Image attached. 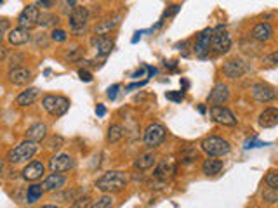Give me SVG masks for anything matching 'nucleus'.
<instances>
[{
    "label": "nucleus",
    "mask_w": 278,
    "mask_h": 208,
    "mask_svg": "<svg viewBox=\"0 0 278 208\" xmlns=\"http://www.w3.org/2000/svg\"><path fill=\"white\" fill-rule=\"evenodd\" d=\"M127 186V175L120 170H110L96 181V188L103 193H118Z\"/></svg>",
    "instance_id": "nucleus-1"
},
{
    "label": "nucleus",
    "mask_w": 278,
    "mask_h": 208,
    "mask_svg": "<svg viewBox=\"0 0 278 208\" xmlns=\"http://www.w3.org/2000/svg\"><path fill=\"white\" fill-rule=\"evenodd\" d=\"M36 151H38L36 142H32L26 139V141H23L21 144H18L14 149H10L9 155H7V160H9V163H12V165L24 163V162H28V160L34 158L36 155Z\"/></svg>",
    "instance_id": "nucleus-2"
},
{
    "label": "nucleus",
    "mask_w": 278,
    "mask_h": 208,
    "mask_svg": "<svg viewBox=\"0 0 278 208\" xmlns=\"http://www.w3.org/2000/svg\"><path fill=\"white\" fill-rule=\"evenodd\" d=\"M200 148H202L204 153H207L208 156H214V158H219V156L222 158V156L230 155V151H232V146H230V142L226 139L216 136L204 139L200 142Z\"/></svg>",
    "instance_id": "nucleus-3"
},
{
    "label": "nucleus",
    "mask_w": 278,
    "mask_h": 208,
    "mask_svg": "<svg viewBox=\"0 0 278 208\" xmlns=\"http://www.w3.org/2000/svg\"><path fill=\"white\" fill-rule=\"evenodd\" d=\"M42 108L49 113L50 116H63L70 109V101L63 96H54V94H47L42 97Z\"/></svg>",
    "instance_id": "nucleus-4"
},
{
    "label": "nucleus",
    "mask_w": 278,
    "mask_h": 208,
    "mask_svg": "<svg viewBox=\"0 0 278 208\" xmlns=\"http://www.w3.org/2000/svg\"><path fill=\"white\" fill-rule=\"evenodd\" d=\"M210 47L218 54H226L232 49V38H230L228 31H226V28L222 24H219V26H216V30H212Z\"/></svg>",
    "instance_id": "nucleus-5"
},
{
    "label": "nucleus",
    "mask_w": 278,
    "mask_h": 208,
    "mask_svg": "<svg viewBox=\"0 0 278 208\" xmlns=\"http://www.w3.org/2000/svg\"><path fill=\"white\" fill-rule=\"evenodd\" d=\"M68 19H70L68 21L70 30H72L73 33H82V31L86 30L87 23H89V10H87V7L75 5L72 9V12H70Z\"/></svg>",
    "instance_id": "nucleus-6"
},
{
    "label": "nucleus",
    "mask_w": 278,
    "mask_h": 208,
    "mask_svg": "<svg viewBox=\"0 0 278 208\" xmlns=\"http://www.w3.org/2000/svg\"><path fill=\"white\" fill-rule=\"evenodd\" d=\"M166 127L162 123H150L144 130V136H142V141L148 148H158L164 141H166Z\"/></svg>",
    "instance_id": "nucleus-7"
},
{
    "label": "nucleus",
    "mask_w": 278,
    "mask_h": 208,
    "mask_svg": "<svg viewBox=\"0 0 278 208\" xmlns=\"http://www.w3.org/2000/svg\"><path fill=\"white\" fill-rule=\"evenodd\" d=\"M250 71V66H248L245 61L242 59H230L226 61L224 64H222V73H224V76H228L230 80H235V78H242L244 75H247V73Z\"/></svg>",
    "instance_id": "nucleus-8"
},
{
    "label": "nucleus",
    "mask_w": 278,
    "mask_h": 208,
    "mask_svg": "<svg viewBox=\"0 0 278 208\" xmlns=\"http://www.w3.org/2000/svg\"><path fill=\"white\" fill-rule=\"evenodd\" d=\"M208 113H210L212 122L219 123V125H224V127L236 125V116L228 108H224V106H212Z\"/></svg>",
    "instance_id": "nucleus-9"
},
{
    "label": "nucleus",
    "mask_w": 278,
    "mask_h": 208,
    "mask_svg": "<svg viewBox=\"0 0 278 208\" xmlns=\"http://www.w3.org/2000/svg\"><path fill=\"white\" fill-rule=\"evenodd\" d=\"M38 17H40V10L36 5H28L21 10V14L18 16V24L21 28H26V30H32L38 24Z\"/></svg>",
    "instance_id": "nucleus-10"
},
{
    "label": "nucleus",
    "mask_w": 278,
    "mask_h": 208,
    "mask_svg": "<svg viewBox=\"0 0 278 208\" xmlns=\"http://www.w3.org/2000/svg\"><path fill=\"white\" fill-rule=\"evenodd\" d=\"M252 97H254L258 103H272L276 97V90L272 85L264 82H259L252 85Z\"/></svg>",
    "instance_id": "nucleus-11"
},
{
    "label": "nucleus",
    "mask_w": 278,
    "mask_h": 208,
    "mask_svg": "<svg viewBox=\"0 0 278 208\" xmlns=\"http://www.w3.org/2000/svg\"><path fill=\"white\" fill-rule=\"evenodd\" d=\"M73 165H75L73 158L70 155H64V153L52 156V158H50V162H49V167H50V170H52L54 174L68 172V170L73 169Z\"/></svg>",
    "instance_id": "nucleus-12"
},
{
    "label": "nucleus",
    "mask_w": 278,
    "mask_h": 208,
    "mask_svg": "<svg viewBox=\"0 0 278 208\" xmlns=\"http://www.w3.org/2000/svg\"><path fill=\"white\" fill-rule=\"evenodd\" d=\"M230 99V89L226 83H218V85H214V89L210 90V94H208L207 101L208 104L212 106H221L224 103H228Z\"/></svg>",
    "instance_id": "nucleus-13"
},
{
    "label": "nucleus",
    "mask_w": 278,
    "mask_h": 208,
    "mask_svg": "<svg viewBox=\"0 0 278 208\" xmlns=\"http://www.w3.org/2000/svg\"><path fill=\"white\" fill-rule=\"evenodd\" d=\"M210 35H212V28H206V30L200 31V35L196 36L195 40V54L198 57H206L208 54V45H210Z\"/></svg>",
    "instance_id": "nucleus-14"
},
{
    "label": "nucleus",
    "mask_w": 278,
    "mask_h": 208,
    "mask_svg": "<svg viewBox=\"0 0 278 208\" xmlns=\"http://www.w3.org/2000/svg\"><path fill=\"white\" fill-rule=\"evenodd\" d=\"M250 38L256 40V42H268V40L273 38V26L270 23H259L252 28L250 31Z\"/></svg>",
    "instance_id": "nucleus-15"
},
{
    "label": "nucleus",
    "mask_w": 278,
    "mask_h": 208,
    "mask_svg": "<svg viewBox=\"0 0 278 208\" xmlns=\"http://www.w3.org/2000/svg\"><path fill=\"white\" fill-rule=\"evenodd\" d=\"M176 174V162L174 158H164L160 160V163L155 169V177L160 181H167L169 177H172Z\"/></svg>",
    "instance_id": "nucleus-16"
},
{
    "label": "nucleus",
    "mask_w": 278,
    "mask_h": 208,
    "mask_svg": "<svg viewBox=\"0 0 278 208\" xmlns=\"http://www.w3.org/2000/svg\"><path fill=\"white\" fill-rule=\"evenodd\" d=\"M90 43L96 47L98 56H100V57H106L110 52H112V49H113V40L110 38V36H106V35H96L92 40H90Z\"/></svg>",
    "instance_id": "nucleus-17"
},
{
    "label": "nucleus",
    "mask_w": 278,
    "mask_h": 208,
    "mask_svg": "<svg viewBox=\"0 0 278 208\" xmlns=\"http://www.w3.org/2000/svg\"><path fill=\"white\" fill-rule=\"evenodd\" d=\"M46 172V167H44L42 162H38V160H35V162L28 163L26 167L23 169V179L24 181H38L40 177H42V174Z\"/></svg>",
    "instance_id": "nucleus-18"
},
{
    "label": "nucleus",
    "mask_w": 278,
    "mask_h": 208,
    "mask_svg": "<svg viewBox=\"0 0 278 208\" xmlns=\"http://www.w3.org/2000/svg\"><path fill=\"white\" fill-rule=\"evenodd\" d=\"M32 80V71L28 68H10L9 71V82L14 85H26Z\"/></svg>",
    "instance_id": "nucleus-19"
},
{
    "label": "nucleus",
    "mask_w": 278,
    "mask_h": 208,
    "mask_svg": "<svg viewBox=\"0 0 278 208\" xmlns=\"http://www.w3.org/2000/svg\"><path fill=\"white\" fill-rule=\"evenodd\" d=\"M120 19H122V16H120V14H116V16L104 17L103 21H100V23L96 24V28H94V33H96V35H106V33H110V31L115 30V28L118 26Z\"/></svg>",
    "instance_id": "nucleus-20"
},
{
    "label": "nucleus",
    "mask_w": 278,
    "mask_h": 208,
    "mask_svg": "<svg viewBox=\"0 0 278 208\" xmlns=\"http://www.w3.org/2000/svg\"><path fill=\"white\" fill-rule=\"evenodd\" d=\"M30 31L26 30V28H14V30H10L9 33H7V40H9L10 45H24V43L30 42Z\"/></svg>",
    "instance_id": "nucleus-21"
},
{
    "label": "nucleus",
    "mask_w": 278,
    "mask_h": 208,
    "mask_svg": "<svg viewBox=\"0 0 278 208\" xmlns=\"http://www.w3.org/2000/svg\"><path fill=\"white\" fill-rule=\"evenodd\" d=\"M259 125L262 129H273L278 125V109L276 108H266L259 115Z\"/></svg>",
    "instance_id": "nucleus-22"
},
{
    "label": "nucleus",
    "mask_w": 278,
    "mask_h": 208,
    "mask_svg": "<svg viewBox=\"0 0 278 208\" xmlns=\"http://www.w3.org/2000/svg\"><path fill=\"white\" fill-rule=\"evenodd\" d=\"M64 184H66V177L61 174H50L49 177L44 181L42 184V189L44 191H58V189L64 188Z\"/></svg>",
    "instance_id": "nucleus-23"
},
{
    "label": "nucleus",
    "mask_w": 278,
    "mask_h": 208,
    "mask_svg": "<svg viewBox=\"0 0 278 208\" xmlns=\"http://www.w3.org/2000/svg\"><path fill=\"white\" fill-rule=\"evenodd\" d=\"M224 169V163H222V160H218L214 158V156H208L206 162L202 163V172L206 175H218L221 170Z\"/></svg>",
    "instance_id": "nucleus-24"
},
{
    "label": "nucleus",
    "mask_w": 278,
    "mask_h": 208,
    "mask_svg": "<svg viewBox=\"0 0 278 208\" xmlns=\"http://www.w3.org/2000/svg\"><path fill=\"white\" fill-rule=\"evenodd\" d=\"M46 136H47V125H44V123H35V125H32L26 130V139L32 142H36V144L40 141H44Z\"/></svg>",
    "instance_id": "nucleus-25"
},
{
    "label": "nucleus",
    "mask_w": 278,
    "mask_h": 208,
    "mask_svg": "<svg viewBox=\"0 0 278 208\" xmlns=\"http://www.w3.org/2000/svg\"><path fill=\"white\" fill-rule=\"evenodd\" d=\"M40 90L36 89V87H32V89L24 90V92H21L20 96L16 97V104L18 106H32L36 101V97H38Z\"/></svg>",
    "instance_id": "nucleus-26"
},
{
    "label": "nucleus",
    "mask_w": 278,
    "mask_h": 208,
    "mask_svg": "<svg viewBox=\"0 0 278 208\" xmlns=\"http://www.w3.org/2000/svg\"><path fill=\"white\" fill-rule=\"evenodd\" d=\"M156 163V158L153 153H142L134 160V169L136 170H148Z\"/></svg>",
    "instance_id": "nucleus-27"
},
{
    "label": "nucleus",
    "mask_w": 278,
    "mask_h": 208,
    "mask_svg": "<svg viewBox=\"0 0 278 208\" xmlns=\"http://www.w3.org/2000/svg\"><path fill=\"white\" fill-rule=\"evenodd\" d=\"M196 158H198V151H196L193 146H184V148L181 149V153H179V163H181V165H190V163H193Z\"/></svg>",
    "instance_id": "nucleus-28"
},
{
    "label": "nucleus",
    "mask_w": 278,
    "mask_h": 208,
    "mask_svg": "<svg viewBox=\"0 0 278 208\" xmlns=\"http://www.w3.org/2000/svg\"><path fill=\"white\" fill-rule=\"evenodd\" d=\"M126 136V130H124L122 125L118 123H113V125L108 127V134H106V141L110 144H116L118 141H122V137Z\"/></svg>",
    "instance_id": "nucleus-29"
},
{
    "label": "nucleus",
    "mask_w": 278,
    "mask_h": 208,
    "mask_svg": "<svg viewBox=\"0 0 278 208\" xmlns=\"http://www.w3.org/2000/svg\"><path fill=\"white\" fill-rule=\"evenodd\" d=\"M42 195H44L42 186H38V184L30 186V188H28V193H26V202H28V203L38 202V200L42 198Z\"/></svg>",
    "instance_id": "nucleus-30"
},
{
    "label": "nucleus",
    "mask_w": 278,
    "mask_h": 208,
    "mask_svg": "<svg viewBox=\"0 0 278 208\" xmlns=\"http://www.w3.org/2000/svg\"><path fill=\"white\" fill-rule=\"evenodd\" d=\"M112 207H113V198L110 195H103L94 203H90V208H112Z\"/></svg>",
    "instance_id": "nucleus-31"
},
{
    "label": "nucleus",
    "mask_w": 278,
    "mask_h": 208,
    "mask_svg": "<svg viewBox=\"0 0 278 208\" xmlns=\"http://www.w3.org/2000/svg\"><path fill=\"white\" fill-rule=\"evenodd\" d=\"M58 16L56 14H50V12H47V14H42V16L38 17V24H42V26H49V24H58Z\"/></svg>",
    "instance_id": "nucleus-32"
},
{
    "label": "nucleus",
    "mask_w": 278,
    "mask_h": 208,
    "mask_svg": "<svg viewBox=\"0 0 278 208\" xmlns=\"http://www.w3.org/2000/svg\"><path fill=\"white\" fill-rule=\"evenodd\" d=\"M63 144H64V141H63V137H61V136H52L49 141H47V148L54 149V151L63 148Z\"/></svg>",
    "instance_id": "nucleus-33"
},
{
    "label": "nucleus",
    "mask_w": 278,
    "mask_h": 208,
    "mask_svg": "<svg viewBox=\"0 0 278 208\" xmlns=\"http://www.w3.org/2000/svg\"><path fill=\"white\" fill-rule=\"evenodd\" d=\"M276 63H278V54L276 52H272L270 56L262 57V66L264 68H275Z\"/></svg>",
    "instance_id": "nucleus-34"
},
{
    "label": "nucleus",
    "mask_w": 278,
    "mask_h": 208,
    "mask_svg": "<svg viewBox=\"0 0 278 208\" xmlns=\"http://www.w3.org/2000/svg\"><path fill=\"white\" fill-rule=\"evenodd\" d=\"M266 186L272 189H278V172L276 170H272V172L266 175Z\"/></svg>",
    "instance_id": "nucleus-35"
},
{
    "label": "nucleus",
    "mask_w": 278,
    "mask_h": 208,
    "mask_svg": "<svg viewBox=\"0 0 278 208\" xmlns=\"http://www.w3.org/2000/svg\"><path fill=\"white\" fill-rule=\"evenodd\" d=\"M76 198H78V191H76V189H72V191H64L63 195L58 196V200H60V202H75Z\"/></svg>",
    "instance_id": "nucleus-36"
},
{
    "label": "nucleus",
    "mask_w": 278,
    "mask_h": 208,
    "mask_svg": "<svg viewBox=\"0 0 278 208\" xmlns=\"http://www.w3.org/2000/svg\"><path fill=\"white\" fill-rule=\"evenodd\" d=\"M66 31L64 30H61V28H54L52 30V33H50V38H52V42H64V40H66Z\"/></svg>",
    "instance_id": "nucleus-37"
},
{
    "label": "nucleus",
    "mask_w": 278,
    "mask_h": 208,
    "mask_svg": "<svg viewBox=\"0 0 278 208\" xmlns=\"http://www.w3.org/2000/svg\"><path fill=\"white\" fill-rule=\"evenodd\" d=\"M262 196H264V200H266L268 203H276V202H278V189L268 188L264 193H262Z\"/></svg>",
    "instance_id": "nucleus-38"
},
{
    "label": "nucleus",
    "mask_w": 278,
    "mask_h": 208,
    "mask_svg": "<svg viewBox=\"0 0 278 208\" xmlns=\"http://www.w3.org/2000/svg\"><path fill=\"white\" fill-rule=\"evenodd\" d=\"M90 198L89 196H84V198H76L75 202H73L72 208H90Z\"/></svg>",
    "instance_id": "nucleus-39"
},
{
    "label": "nucleus",
    "mask_w": 278,
    "mask_h": 208,
    "mask_svg": "<svg viewBox=\"0 0 278 208\" xmlns=\"http://www.w3.org/2000/svg\"><path fill=\"white\" fill-rule=\"evenodd\" d=\"M9 28H10V23H9V19H6V17H2L0 19V43H2V40L6 38V33L9 31Z\"/></svg>",
    "instance_id": "nucleus-40"
},
{
    "label": "nucleus",
    "mask_w": 278,
    "mask_h": 208,
    "mask_svg": "<svg viewBox=\"0 0 278 208\" xmlns=\"http://www.w3.org/2000/svg\"><path fill=\"white\" fill-rule=\"evenodd\" d=\"M80 56H82V47H75L72 52H66V59H70V61L78 59Z\"/></svg>",
    "instance_id": "nucleus-41"
},
{
    "label": "nucleus",
    "mask_w": 278,
    "mask_h": 208,
    "mask_svg": "<svg viewBox=\"0 0 278 208\" xmlns=\"http://www.w3.org/2000/svg\"><path fill=\"white\" fill-rule=\"evenodd\" d=\"M178 10H179V5H172V7H170V9H169V10H166V12H164V16H162V19L158 21V24H156V26H160V24H162L164 21H166V17H170V16H174V14L178 12Z\"/></svg>",
    "instance_id": "nucleus-42"
},
{
    "label": "nucleus",
    "mask_w": 278,
    "mask_h": 208,
    "mask_svg": "<svg viewBox=\"0 0 278 208\" xmlns=\"http://www.w3.org/2000/svg\"><path fill=\"white\" fill-rule=\"evenodd\" d=\"M78 76L82 82H92V75H90V71H87V69H78Z\"/></svg>",
    "instance_id": "nucleus-43"
},
{
    "label": "nucleus",
    "mask_w": 278,
    "mask_h": 208,
    "mask_svg": "<svg viewBox=\"0 0 278 208\" xmlns=\"http://www.w3.org/2000/svg\"><path fill=\"white\" fill-rule=\"evenodd\" d=\"M54 3H56V0H40L38 5H36V7H44V9H50V7H54Z\"/></svg>",
    "instance_id": "nucleus-44"
},
{
    "label": "nucleus",
    "mask_w": 278,
    "mask_h": 208,
    "mask_svg": "<svg viewBox=\"0 0 278 208\" xmlns=\"http://www.w3.org/2000/svg\"><path fill=\"white\" fill-rule=\"evenodd\" d=\"M118 89H120V85L110 87V89H108V97H110V99H115V97H116V92H118Z\"/></svg>",
    "instance_id": "nucleus-45"
},
{
    "label": "nucleus",
    "mask_w": 278,
    "mask_h": 208,
    "mask_svg": "<svg viewBox=\"0 0 278 208\" xmlns=\"http://www.w3.org/2000/svg\"><path fill=\"white\" fill-rule=\"evenodd\" d=\"M7 56H9V49H7V47H4V45H0V63H2V61H6Z\"/></svg>",
    "instance_id": "nucleus-46"
},
{
    "label": "nucleus",
    "mask_w": 278,
    "mask_h": 208,
    "mask_svg": "<svg viewBox=\"0 0 278 208\" xmlns=\"http://www.w3.org/2000/svg\"><path fill=\"white\" fill-rule=\"evenodd\" d=\"M167 99H172V101H181L182 99V92H181V90H179V92L178 94H167Z\"/></svg>",
    "instance_id": "nucleus-47"
},
{
    "label": "nucleus",
    "mask_w": 278,
    "mask_h": 208,
    "mask_svg": "<svg viewBox=\"0 0 278 208\" xmlns=\"http://www.w3.org/2000/svg\"><path fill=\"white\" fill-rule=\"evenodd\" d=\"M36 43H38V45H40V43H44V45H46L47 47V43H49V42H47V38H46V35H38V38H36Z\"/></svg>",
    "instance_id": "nucleus-48"
},
{
    "label": "nucleus",
    "mask_w": 278,
    "mask_h": 208,
    "mask_svg": "<svg viewBox=\"0 0 278 208\" xmlns=\"http://www.w3.org/2000/svg\"><path fill=\"white\" fill-rule=\"evenodd\" d=\"M96 113L100 116H104V113H106V109H104V106L103 104H98V108H96Z\"/></svg>",
    "instance_id": "nucleus-49"
},
{
    "label": "nucleus",
    "mask_w": 278,
    "mask_h": 208,
    "mask_svg": "<svg viewBox=\"0 0 278 208\" xmlns=\"http://www.w3.org/2000/svg\"><path fill=\"white\" fill-rule=\"evenodd\" d=\"M4 172V160H0V174Z\"/></svg>",
    "instance_id": "nucleus-50"
},
{
    "label": "nucleus",
    "mask_w": 278,
    "mask_h": 208,
    "mask_svg": "<svg viewBox=\"0 0 278 208\" xmlns=\"http://www.w3.org/2000/svg\"><path fill=\"white\" fill-rule=\"evenodd\" d=\"M139 36H141V33H136V36H134V38H132V42H138Z\"/></svg>",
    "instance_id": "nucleus-51"
},
{
    "label": "nucleus",
    "mask_w": 278,
    "mask_h": 208,
    "mask_svg": "<svg viewBox=\"0 0 278 208\" xmlns=\"http://www.w3.org/2000/svg\"><path fill=\"white\" fill-rule=\"evenodd\" d=\"M42 208H58L56 205H44Z\"/></svg>",
    "instance_id": "nucleus-52"
}]
</instances>
